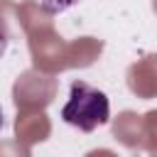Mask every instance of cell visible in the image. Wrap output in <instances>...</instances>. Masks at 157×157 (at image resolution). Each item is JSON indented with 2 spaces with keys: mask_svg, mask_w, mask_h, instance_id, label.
Returning a JSON list of instances; mask_svg holds the SVG:
<instances>
[{
  "mask_svg": "<svg viewBox=\"0 0 157 157\" xmlns=\"http://www.w3.org/2000/svg\"><path fill=\"white\" fill-rule=\"evenodd\" d=\"M64 123L78 128L81 132H93L110 118V101L103 91L86 81H74L69 88V101L61 108Z\"/></svg>",
  "mask_w": 157,
  "mask_h": 157,
  "instance_id": "cell-1",
  "label": "cell"
},
{
  "mask_svg": "<svg viewBox=\"0 0 157 157\" xmlns=\"http://www.w3.org/2000/svg\"><path fill=\"white\" fill-rule=\"evenodd\" d=\"M42 2V10L49 12V15H59V12H66L69 7L78 5L81 0H39Z\"/></svg>",
  "mask_w": 157,
  "mask_h": 157,
  "instance_id": "cell-2",
  "label": "cell"
},
{
  "mask_svg": "<svg viewBox=\"0 0 157 157\" xmlns=\"http://www.w3.org/2000/svg\"><path fill=\"white\" fill-rule=\"evenodd\" d=\"M5 49H7V37H5V32L0 29V59L5 56Z\"/></svg>",
  "mask_w": 157,
  "mask_h": 157,
  "instance_id": "cell-3",
  "label": "cell"
},
{
  "mask_svg": "<svg viewBox=\"0 0 157 157\" xmlns=\"http://www.w3.org/2000/svg\"><path fill=\"white\" fill-rule=\"evenodd\" d=\"M2 125H5V118H2V110H0V130H2Z\"/></svg>",
  "mask_w": 157,
  "mask_h": 157,
  "instance_id": "cell-4",
  "label": "cell"
}]
</instances>
